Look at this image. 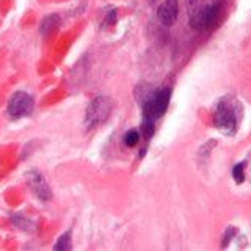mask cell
Listing matches in <instances>:
<instances>
[{
  "instance_id": "6da1fadb",
  "label": "cell",
  "mask_w": 251,
  "mask_h": 251,
  "mask_svg": "<svg viewBox=\"0 0 251 251\" xmlns=\"http://www.w3.org/2000/svg\"><path fill=\"white\" fill-rule=\"evenodd\" d=\"M223 11V0H190L188 19L195 30H209L215 27Z\"/></svg>"
},
{
  "instance_id": "7a4b0ae2",
  "label": "cell",
  "mask_w": 251,
  "mask_h": 251,
  "mask_svg": "<svg viewBox=\"0 0 251 251\" xmlns=\"http://www.w3.org/2000/svg\"><path fill=\"white\" fill-rule=\"evenodd\" d=\"M239 106L231 100H221L213 114V124L226 134H234L239 126Z\"/></svg>"
},
{
  "instance_id": "3957f363",
  "label": "cell",
  "mask_w": 251,
  "mask_h": 251,
  "mask_svg": "<svg viewBox=\"0 0 251 251\" xmlns=\"http://www.w3.org/2000/svg\"><path fill=\"white\" fill-rule=\"evenodd\" d=\"M171 101V89L164 87L158 90H152L149 97L142 101V112H144V119L147 120H158L164 112L168 111Z\"/></svg>"
},
{
  "instance_id": "277c9868",
  "label": "cell",
  "mask_w": 251,
  "mask_h": 251,
  "mask_svg": "<svg viewBox=\"0 0 251 251\" xmlns=\"http://www.w3.org/2000/svg\"><path fill=\"white\" fill-rule=\"evenodd\" d=\"M112 107L114 103L109 97L100 95L93 98L87 106V111H85V126H87V130H93V128L103 125L109 119Z\"/></svg>"
},
{
  "instance_id": "5b68a950",
  "label": "cell",
  "mask_w": 251,
  "mask_h": 251,
  "mask_svg": "<svg viewBox=\"0 0 251 251\" xmlns=\"http://www.w3.org/2000/svg\"><path fill=\"white\" fill-rule=\"evenodd\" d=\"M33 111V98L25 92H16L13 93L8 100V106H6V114L13 120H19L23 117L30 116Z\"/></svg>"
},
{
  "instance_id": "8992f818",
  "label": "cell",
  "mask_w": 251,
  "mask_h": 251,
  "mask_svg": "<svg viewBox=\"0 0 251 251\" xmlns=\"http://www.w3.org/2000/svg\"><path fill=\"white\" fill-rule=\"evenodd\" d=\"M25 180H27V185L30 186L32 193L41 201V202H48V201L52 199L51 186L48 185L46 178L43 177L40 171H35V169L28 171L25 174Z\"/></svg>"
},
{
  "instance_id": "52a82bcc",
  "label": "cell",
  "mask_w": 251,
  "mask_h": 251,
  "mask_svg": "<svg viewBox=\"0 0 251 251\" xmlns=\"http://www.w3.org/2000/svg\"><path fill=\"white\" fill-rule=\"evenodd\" d=\"M156 16H158V21L163 25H166V27L172 25L178 16V2L177 0H164L158 6Z\"/></svg>"
},
{
  "instance_id": "ba28073f",
  "label": "cell",
  "mask_w": 251,
  "mask_h": 251,
  "mask_svg": "<svg viewBox=\"0 0 251 251\" xmlns=\"http://www.w3.org/2000/svg\"><path fill=\"white\" fill-rule=\"evenodd\" d=\"M60 16L59 14H49V16H46L45 19L41 21V24H40V32L43 37H49L52 32H55L57 28H59L60 25Z\"/></svg>"
},
{
  "instance_id": "9c48e42d",
  "label": "cell",
  "mask_w": 251,
  "mask_h": 251,
  "mask_svg": "<svg viewBox=\"0 0 251 251\" xmlns=\"http://www.w3.org/2000/svg\"><path fill=\"white\" fill-rule=\"evenodd\" d=\"M11 223L18 229H21V231H27V232H33L35 227H37L30 218H27L25 215H21V213L11 215Z\"/></svg>"
},
{
  "instance_id": "30bf717a",
  "label": "cell",
  "mask_w": 251,
  "mask_h": 251,
  "mask_svg": "<svg viewBox=\"0 0 251 251\" xmlns=\"http://www.w3.org/2000/svg\"><path fill=\"white\" fill-rule=\"evenodd\" d=\"M54 250L55 251H70L71 250V229H68L65 234H62L60 237L57 239Z\"/></svg>"
},
{
  "instance_id": "8fae6325",
  "label": "cell",
  "mask_w": 251,
  "mask_h": 251,
  "mask_svg": "<svg viewBox=\"0 0 251 251\" xmlns=\"http://www.w3.org/2000/svg\"><path fill=\"white\" fill-rule=\"evenodd\" d=\"M117 23V10L114 6H107L104 10V16H103V27H111Z\"/></svg>"
},
{
  "instance_id": "7c38bea8",
  "label": "cell",
  "mask_w": 251,
  "mask_h": 251,
  "mask_svg": "<svg viewBox=\"0 0 251 251\" xmlns=\"http://www.w3.org/2000/svg\"><path fill=\"white\" fill-rule=\"evenodd\" d=\"M141 133H142V136H144V139H146V141H150V138H152L153 133H155V122L147 120V119L142 120Z\"/></svg>"
},
{
  "instance_id": "4fadbf2b",
  "label": "cell",
  "mask_w": 251,
  "mask_h": 251,
  "mask_svg": "<svg viewBox=\"0 0 251 251\" xmlns=\"http://www.w3.org/2000/svg\"><path fill=\"white\" fill-rule=\"evenodd\" d=\"M139 138H141L139 131L130 130V131H126L125 136H124V144H125L126 147H134V146H138V144H139Z\"/></svg>"
},
{
  "instance_id": "5bb4252c",
  "label": "cell",
  "mask_w": 251,
  "mask_h": 251,
  "mask_svg": "<svg viewBox=\"0 0 251 251\" xmlns=\"http://www.w3.org/2000/svg\"><path fill=\"white\" fill-rule=\"evenodd\" d=\"M232 177H234L235 183H243V180H245V164L243 163L235 164L232 169Z\"/></svg>"
},
{
  "instance_id": "9a60e30c",
  "label": "cell",
  "mask_w": 251,
  "mask_h": 251,
  "mask_svg": "<svg viewBox=\"0 0 251 251\" xmlns=\"http://www.w3.org/2000/svg\"><path fill=\"white\" fill-rule=\"evenodd\" d=\"M234 234H235V229H234V227H229V229H227V232H226V237L223 239V242H225V243H223V247L227 245L229 240L232 239V235H234Z\"/></svg>"
}]
</instances>
